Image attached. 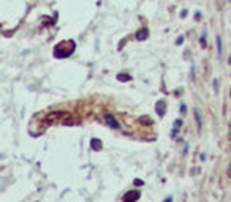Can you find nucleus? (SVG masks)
<instances>
[{
	"label": "nucleus",
	"instance_id": "nucleus-20",
	"mask_svg": "<svg viewBox=\"0 0 231 202\" xmlns=\"http://www.w3.org/2000/svg\"><path fill=\"white\" fill-rule=\"evenodd\" d=\"M230 63H231V57H230Z\"/></svg>",
	"mask_w": 231,
	"mask_h": 202
},
{
	"label": "nucleus",
	"instance_id": "nucleus-14",
	"mask_svg": "<svg viewBox=\"0 0 231 202\" xmlns=\"http://www.w3.org/2000/svg\"><path fill=\"white\" fill-rule=\"evenodd\" d=\"M182 43H184V36H179L177 40H176V44H177V46H180Z\"/></svg>",
	"mask_w": 231,
	"mask_h": 202
},
{
	"label": "nucleus",
	"instance_id": "nucleus-8",
	"mask_svg": "<svg viewBox=\"0 0 231 202\" xmlns=\"http://www.w3.org/2000/svg\"><path fill=\"white\" fill-rule=\"evenodd\" d=\"M217 55L222 59V36H217Z\"/></svg>",
	"mask_w": 231,
	"mask_h": 202
},
{
	"label": "nucleus",
	"instance_id": "nucleus-16",
	"mask_svg": "<svg viewBox=\"0 0 231 202\" xmlns=\"http://www.w3.org/2000/svg\"><path fill=\"white\" fill-rule=\"evenodd\" d=\"M192 79H195V66L192 65Z\"/></svg>",
	"mask_w": 231,
	"mask_h": 202
},
{
	"label": "nucleus",
	"instance_id": "nucleus-13",
	"mask_svg": "<svg viewBox=\"0 0 231 202\" xmlns=\"http://www.w3.org/2000/svg\"><path fill=\"white\" fill-rule=\"evenodd\" d=\"M200 43H201V46H203V48H206V46H207V43H206V33H203V36H201Z\"/></svg>",
	"mask_w": 231,
	"mask_h": 202
},
{
	"label": "nucleus",
	"instance_id": "nucleus-15",
	"mask_svg": "<svg viewBox=\"0 0 231 202\" xmlns=\"http://www.w3.org/2000/svg\"><path fill=\"white\" fill-rule=\"evenodd\" d=\"M135 185H139V186H141V185H144V182H142V180H138V178H136V180H135Z\"/></svg>",
	"mask_w": 231,
	"mask_h": 202
},
{
	"label": "nucleus",
	"instance_id": "nucleus-6",
	"mask_svg": "<svg viewBox=\"0 0 231 202\" xmlns=\"http://www.w3.org/2000/svg\"><path fill=\"white\" fill-rule=\"evenodd\" d=\"M101 147H103V144H101L100 139L93 137L92 141H90V149H92V150H101Z\"/></svg>",
	"mask_w": 231,
	"mask_h": 202
},
{
	"label": "nucleus",
	"instance_id": "nucleus-2",
	"mask_svg": "<svg viewBox=\"0 0 231 202\" xmlns=\"http://www.w3.org/2000/svg\"><path fill=\"white\" fill-rule=\"evenodd\" d=\"M141 193L138 191V189H133V191H128L127 194L124 196V202H136L139 199Z\"/></svg>",
	"mask_w": 231,
	"mask_h": 202
},
{
	"label": "nucleus",
	"instance_id": "nucleus-5",
	"mask_svg": "<svg viewBox=\"0 0 231 202\" xmlns=\"http://www.w3.org/2000/svg\"><path fill=\"white\" fill-rule=\"evenodd\" d=\"M106 123H108V125L111 126V128H116V130H119V128H120V126H119V123H117V120H116L111 114H108V115H106Z\"/></svg>",
	"mask_w": 231,
	"mask_h": 202
},
{
	"label": "nucleus",
	"instance_id": "nucleus-7",
	"mask_svg": "<svg viewBox=\"0 0 231 202\" xmlns=\"http://www.w3.org/2000/svg\"><path fill=\"white\" fill-rule=\"evenodd\" d=\"M195 119H196L198 130H201V128H203V123H201V114H200V111H198V109H195Z\"/></svg>",
	"mask_w": 231,
	"mask_h": 202
},
{
	"label": "nucleus",
	"instance_id": "nucleus-1",
	"mask_svg": "<svg viewBox=\"0 0 231 202\" xmlns=\"http://www.w3.org/2000/svg\"><path fill=\"white\" fill-rule=\"evenodd\" d=\"M76 49V43L73 40H67V41H62L59 43L56 48H54V55L57 59H67L73 54V51Z\"/></svg>",
	"mask_w": 231,
	"mask_h": 202
},
{
	"label": "nucleus",
	"instance_id": "nucleus-11",
	"mask_svg": "<svg viewBox=\"0 0 231 202\" xmlns=\"http://www.w3.org/2000/svg\"><path fill=\"white\" fill-rule=\"evenodd\" d=\"M139 122H141V123H144V125H154V122L149 119V117H141Z\"/></svg>",
	"mask_w": 231,
	"mask_h": 202
},
{
	"label": "nucleus",
	"instance_id": "nucleus-10",
	"mask_svg": "<svg viewBox=\"0 0 231 202\" xmlns=\"http://www.w3.org/2000/svg\"><path fill=\"white\" fill-rule=\"evenodd\" d=\"M180 126H182V120L177 119L174 122V130H173V136H176V131H179L180 130Z\"/></svg>",
	"mask_w": 231,
	"mask_h": 202
},
{
	"label": "nucleus",
	"instance_id": "nucleus-12",
	"mask_svg": "<svg viewBox=\"0 0 231 202\" xmlns=\"http://www.w3.org/2000/svg\"><path fill=\"white\" fill-rule=\"evenodd\" d=\"M63 125H75V123H78V120H73V119H68V120H62Z\"/></svg>",
	"mask_w": 231,
	"mask_h": 202
},
{
	"label": "nucleus",
	"instance_id": "nucleus-3",
	"mask_svg": "<svg viewBox=\"0 0 231 202\" xmlns=\"http://www.w3.org/2000/svg\"><path fill=\"white\" fill-rule=\"evenodd\" d=\"M155 111H157V114L160 115V117H163V115H165V112H166V104H165V101H163V100L157 101Z\"/></svg>",
	"mask_w": 231,
	"mask_h": 202
},
{
	"label": "nucleus",
	"instance_id": "nucleus-9",
	"mask_svg": "<svg viewBox=\"0 0 231 202\" xmlns=\"http://www.w3.org/2000/svg\"><path fill=\"white\" fill-rule=\"evenodd\" d=\"M117 81H120V82H125V81H131V76L125 74V73H120V74H117Z\"/></svg>",
	"mask_w": 231,
	"mask_h": 202
},
{
	"label": "nucleus",
	"instance_id": "nucleus-18",
	"mask_svg": "<svg viewBox=\"0 0 231 202\" xmlns=\"http://www.w3.org/2000/svg\"><path fill=\"white\" fill-rule=\"evenodd\" d=\"M228 177H231V166H230V171H228Z\"/></svg>",
	"mask_w": 231,
	"mask_h": 202
},
{
	"label": "nucleus",
	"instance_id": "nucleus-19",
	"mask_svg": "<svg viewBox=\"0 0 231 202\" xmlns=\"http://www.w3.org/2000/svg\"><path fill=\"white\" fill-rule=\"evenodd\" d=\"M230 136H231V126H230Z\"/></svg>",
	"mask_w": 231,
	"mask_h": 202
},
{
	"label": "nucleus",
	"instance_id": "nucleus-4",
	"mask_svg": "<svg viewBox=\"0 0 231 202\" xmlns=\"http://www.w3.org/2000/svg\"><path fill=\"white\" fill-rule=\"evenodd\" d=\"M147 36H149V30H147L146 27H142V29L138 30V33H136V40H139V41H144Z\"/></svg>",
	"mask_w": 231,
	"mask_h": 202
},
{
	"label": "nucleus",
	"instance_id": "nucleus-17",
	"mask_svg": "<svg viewBox=\"0 0 231 202\" xmlns=\"http://www.w3.org/2000/svg\"><path fill=\"white\" fill-rule=\"evenodd\" d=\"M165 202H173V198H168V199L165 201Z\"/></svg>",
	"mask_w": 231,
	"mask_h": 202
}]
</instances>
